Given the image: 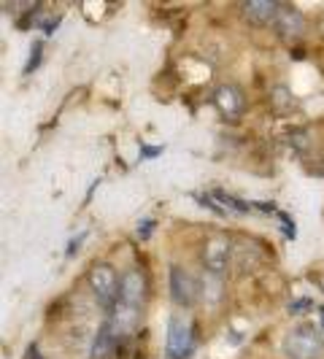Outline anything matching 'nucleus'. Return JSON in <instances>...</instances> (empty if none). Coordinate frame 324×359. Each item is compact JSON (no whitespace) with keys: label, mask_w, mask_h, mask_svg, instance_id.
Returning a JSON list of instances; mask_svg holds the SVG:
<instances>
[{"label":"nucleus","mask_w":324,"mask_h":359,"mask_svg":"<svg viewBox=\"0 0 324 359\" xmlns=\"http://www.w3.org/2000/svg\"><path fill=\"white\" fill-rule=\"evenodd\" d=\"M281 348L289 359H319L324 351V335L311 324H300L287 332Z\"/></svg>","instance_id":"nucleus-1"},{"label":"nucleus","mask_w":324,"mask_h":359,"mask_svg":"<svg viewBox=\"0 0 324 359\" xmlns=\"http://www.w3.org/2000/svg\"><path fill=\"white\" fill-rule=\"evenodd\" d=\"M87 278H90L92 294L97 297L100 306L103 308L116 306V297H119V278H116L114 268H108V265H95Z\"/></svg>","instance_id":"nucleus-2"},{"label":"nucleus","mask_w":324,"mask_h":359,"mask_svg":"<svg viewBox=\"0 0 324 359\" xmlns=\"http://www.w3.org/2000/svg\"><path fill=\"white\" fill-rule=\"evenodd\" d=\"M195 341H192V324L184 316H170L168 322V357L184 359L192 354Z\"/></svg>","instance_id":"nucleus-3"},{"label":"nucleus","mask_w":324,"mask_h":359,"mask_svg":"<svg viewBox=\"0 0 324 359\" xmlns=\"http://www.w3.org/2000/svg\"><path fill=\"white\" fill-rule=\"evenodd\" d=\"M203 265L211 276H222L227 265H230V241L222 238V235H214L211 241H205L203 246Z\"/></svg>","instance_id":"nucleus-4"},{"label":"nucleus","mask_w":324,"mask_h":359,"mask_svg":"<svg viewBox=\"0 0 324 359\" xmlns=\"http://www.w3.org/2000/svg\"><path fill=\"white\" fill-rule=\"evenodd\" d=\"M170 294H173V300L184 308L192 306V303L198 300V284H195V278H192L187 270H181L179 265L170 268Z\"/></svg>","instance_id":"nucleus-5"},{"label":"nucleus","mask_w":324,"mask_h":359,"mask_svg":"<svg viewBox=\"0 0 324 359\" xmlns=\"http://www.w3.org/2000/svg\"><path fill=\"white\" fill-rule=\"evenodd\" d=\"M146 300V278L141 270H127L119 278V303L141 308Z\"/></svg>","instance_id":"nucleus-6"},{"label":"nucleus","mask_w":324,"mask_h":359,"mask_svg":"<svg viewBox=\"0 0 324 359\" xmlns=\"http://www.w3.org/2000/svg\"><path fill=\"white\" fill-rule=\"evenodd\" d=\"M111 311H114V313H111V322H108V327H111V332H114L116 338L130 335V332L138 327V322H141V308H135V306L116 303Z\"/></svg>","instance_id":"nucleus-7"},{"label":"nucleus","mask_w":324,"mask_h":359,"mask_svg":"<svg viewBox=\"0 0 324 359\" xmlns=\"http://www.w3.org/2000/svg\"><path fill=\"white\" fill-rule=\"evenodd\" d=\"M278 11H281V3H276V0H249V3H243L246 19L254 22V25H259V27L276 22Z\"/></svg>","instance_id":"nucleus-8"},{"label":"nucleus","mask_w":324,"mask_h":359,"mask_svg":"<svg viewBox=\"0 0 324 359\" xmlns=\"http://www.w3.org/2000/svg\"><path fill=\"white\" fill-rule=\"evenodd\" d=\"M276 30H278V36L292 41V38H297L303 33V27H306V19L303 14L297 11V8H284L281 6V11H278V17H276Z\"/></svg>","instance_id":"nucleus-9"},{"label":"nucleus","mask_w":324,"mask_h":359,"mask_svg":"<svg viewBox=\"0 0 324 359\" xmlns=\"http://www.w3.org/2000/svg\"><path fill=\"white\" fill-rule=\"evenodd\" d=\"M214 103L224 116L235 119L241 114V108H243V97H241V92L235 90V87H219L214 92Z\"/></svg>","instance_id":"nucleus-10"},{"label":"nucleus","mask_w":324,"mask_h":359,"mask_svg":"<svg viewBox=\"0 0 324 359\" xmlns=\"http://www.w3.org/2000/svg\"><path fill=\"white\" fill-rule=\"evenodd\" d=\"M114 348H116V335L111 332V327H108V324H103V327L97 330V338H95V343H92V357L106 359Z\"/></svg>","instance_id":"nucleus-11"},{"label":"nucleus","mask_w":324,"mask_h":359,"mask_svg":"<svg viewBox=\"0 0 324 359\" xmlns=\"http://www.w3.org/2000/svg\"><path fill=\"white\" fill-rule=\"evenodd\" d=\"M41 52H43V43L38 41V43H33V54H30V60H27V65H25V73L36 71L38 62H41Z\"/></svg>","instance_id":"nucleus-12"},{"label":"nucleus","mask_w":324,"mask_h":359,"mask_svg":"<svg viewBox=\"0 0 324 359\" xmlns=\"http://www.w3.org/2000/svg\"><path fill=\"white\" fill-rule=\"evenodd\" d=\"M308 308H313V300L303 297V300H295V303H289V313H292V316H300V313H306Z\"/></svg>","instance_id":"nucleus-13"},{"label":"nucleus","mask_w":324,"mask_h":359,"mask_svg":"<svg viewBox=\"0 0 324 359\" xmlns=\"http://www.w3.org/2000/svg\"><path fill=\"white\" fill-rule=\"evenodd\" d=\"M141 154H146V157H157V154H162V146H141Z\"/></svg>","instance_id":"nucleus-14"},{"label":"nucleus","mask_w":324,"mask_h":359,"mask_svg":"<svg viewBox=\"0 0 324 359\" xmlns=\"http://www.w3.org/2000/svg\"><path fill=\"white\" fill-rule=\"evenodd\" d=\"M81 241H84V233L79 235L76 241H71V246H68V257H73V252H79V243H81Z\"/></svg>","instance_id":"nucleus-15"},{"label":"nucleus","mask_w":324,"mask_h":359,"mask_svg":"<svg viewBox=\"0 0 324 359\" xmlns=\"http://www.w3.org/2000/svg\"><path fill=\"white\" fill-rule=\"evenodd\" d=\"M138 233H141V235H144V238H146V235L151 233V222H146V224H144V230H138Z\"/></svg>","instance_id":"nucleus-16"},{"label":"nucleus","mask_w":324,"mask_h":359,"mask_svg":"<svg viewBox=\"0 0 324 359\" xmlns=\"http://www.w3.org/2000/svg\"><path fill=\"white\" fill-rule=\"evenodd\" d=\"M322 324H324V308H322Z\"/></svg>","instance_id":"nucleus-17"}]
</instances>
